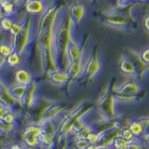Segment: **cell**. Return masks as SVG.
I'll use <instances>...</instances> for the list:
<instances>
[{
    "instance_id": "obj_1",
    "label": "cell",
    "mask_w": 149,
    "mask_h": 149,
    "mask_svg": "<svg viewBox=\"0 0 149 149\" xmlns=\"http://www.w3.org/2000/svg\"><path fill=\"white\" fill-rule=\"evenodd\" d=\"M74 23L70 14H68L63 20L61 21L56 34V46L58 50V61L63 68V71L68 69V62L66 58V51L72 37H73Z\"/></svg>"
},
{
    "instance_id": "obj_2",
    "label": "cell",
    "mask_w": 149,
    "mask_h": 149,
    "mask_svg": "<svg viewBox=\"0 0 149 149\" xmlns=\"http://www.w3.org/2000/svg\"><path fill=\"white\" fill-rule=\"evenodd\" d=\"M114 88L109 86L104 90L98 102V110L106 121H111L117 115V101L114 96Z\"/></svg>"
},
{
    "instance_id": "obj_3",
    "label": "cell",
    "mask_w": 149,
    "mask_h": 149,
    "mask_svg": "<svg viewBox=\"0 0 149 149\" xmlns=\"http://www.w3.org/2000/svg\"><path fill=\"white\" fill-rule=\"evenodd\" d=\"M32 19L29 17L26 22H22V27L18 32L13 36L12 46L14 52L20 54H23L25 51L29 47L31 42V33H32Z\"/></svg>"
},
{
    "instance_id": "obj_4",
    "label": "cell",
    "mask_w": 149,
    "mask_h": 149,
    "mask_svg": "<svg viewBox=\"0 0 149 149\" xmlns=\"http://www.w3.org/2000/svg\"><path fill=\"white\" fill-rule=\"evenodd\" d=\"M102 70V61L100 52L98 46H96L86 62L83 76L90 81L91 80L94 79L98 74H100Z\"/></svg>"
},
{
    "instance_id": "obj_5",
    "label": "cell",
    "mask_w": 149,
    "mask_h": 149,
    "mask_svg": "<svg viewBox=\"0 0 149 149\" xmlns=\"http://www.w3.org/2000/svg\"><path fill=\"white\" fill-rule=\"evenodd\" d=\"M119 68L123 74L131 77L133 79H137L140 76L135 62L127 54L122 55L119 63Z\"/></svg>"
},
{
    "instance_id": "obj_6",
    "label": "cell",
    "mask_w": 149,
    "mask_h": 149,
    "mask_svg": "<svg viewBox=\"0 0 149 149\" xmlns=\"http://www.w3.org/2000/svg\"><path fill=\"white\" fill-rule=\"evenodd\" d=\"M84 46H81L77 41L72 37L70 44L68 46L66 51V58H67L68 67L71 63L78 61L84 54Z\"/></svg>"
},
{
    "instance_id": "obj_7",
    "label": "cell",
    "mask_w": 149,
    "mask_h": 149,
    "mask_svg": "<svg viewBox=\"0 0 149 149\" xmlns=\"http://www.w3.org/2000/svg\"><path fill=\"white\" fill-rule=\"evenodd\" d=\"M104 19V22L109 26L119 28V29L127 27L131 24L130 17L118 13L107 14Z\"/></svg>"
},
{
    "instance_id": "obj_8",
    "label": "cell",
    "mask_w": 149,
    "mask_h": 149,
    "mask_svg": "<svg viewBox=\"0 0 149 149\" xmlns=\"http://www.w3.org/2000/svg\"><path fill=\"white\" fill-rule=\"evenodd\" d=\"M86 6L82 2H76L71 6L70 11V16L72 20L74 26H79L86 15Z\"/></svg>"
},
{
    "instance_id": "obj_9",
    "label": "cell",
    "mask_w": 149,
    "mask_h": 149,
    "mask_svg": "<svg viewBox=\"0 0 149 149\" xmlns=\"http://www.w3.org/2000/svg\"><path fill=\"white\" fill-rule=\"evenodd\" d=\"M114 90L135 95H139L142 92V86L135 79H129L119 84V86H115Z\"/></svg>"
},
{
    "instance_id": "obj_10",
    "label": "cell",
    "mask_w": 149,
    "mask_h": 149,
    "mask_svg": "<svg viewBox=\"0 0 149 149\" xmlns=\"http://www.w3.org/2000/svg\"><path fill=\"white\" fill-rule=\"evenodd\" d=\"M37 86L36 81H33L32 83L28 86L27 91L26 95L22 99V106H26V107H33L37 102Z\"/></svg>"
},
{
    "instance_id": "obj_11",
    "label": "cell",
    "mask_w": 149,
    "mask_h": 149,
    "mask_svg": "<svg viewBox=\"0 0 149 149\" xmlns=\"http://www.w3.org/2000/svg\"><path fill=\"white\" fill-rule=\"evenodd\" d=\"M25 8L27 13L31 15L42 14L47 10L46 1L42 0H31L25 3Z\"/></svg>"
},
{
    "instance_id": "obj_12",
    "label": "cell",
    "mask_w": 149,
    "mask_h": 149,
    "mask_svg": "<svg viewBox=\"0 0 149 149\" xmlns=\"http://www.w3.org/2000/svg\"><path fill=\"white\" fill-rule=\"evenodd\" d=\"M0 102L8 107L10 111H12V107L18 104L17 101L10 93L9 86H8L5 83L2 84L0 87Z\"/></svg>"
},
{
    "instance_id": "obj_13",
    "label": "cell",
    "mask_w": 149,
    "mask_h": 149,
    "mask_svg": "<svg viewBox=\"0 0 149 149\" xmlns=\"http://www.w3.org/2000/svg\"><path fill=\"white\" fill-rule=\"evenodd\" d=\"M16 84L23 85V86H29L34 81L32 73L24 68H19L15 72Z\"/></svg>"
},
{
    "instance_id": "obj_14",
    "label": "cell",
    "mask_w": 149,
    "mask_h": 149,
    "mask_svg": "<svg viewBox=\"0 0 149 149\" xmlns=\"http://www.w3.org/2000/svg\"><path fill=\"white\" fill-rule=\"evenodd\" d=\"M49 74L50 81L56 85L63 86L71 80L70 74L66 71H63V70L52 72L49 73Z\"/></svg>"
},
{
    "instance_id": "obj_15",
    "label": "cell",
    "mask_w": 149,
    "mask_h": 149,
    "mask_svg": "<svg viewBox=\"0 0 149 149\" xmlns=\"http://www.w3.org/2000/svg\"><path fill=\"white\" fill-rule=\"evenodd\" d=\"M28 86L18 84H15L12 85V86L9 87V90H10L12 95L14 97V98L17 101V102H18L19 104L22 105V99H23L24 96L26 95Z\"/></svg>"
},
{
    "instance_id": "obj_16",
    "label": "cell",
    "mask_w": 149,
    "mask_h": 149,
    "mask_svg": "<svg viewBox=\"0 0 149 149\" xmlns=\"http://www.w3.org/2000/svg\"><path fill=\"white\" fill-rule=\"evenodd\" d=\"M114 96L116 99L117 102H122V103H131V102H137L139 99V95H130L128 93H123V92L118 91L114 90Z\"/></svg>"
},
{
    "instance_id": "obj_17",
    "label": "cell",
    "mask_w": 149,
    "mask_h": 149,
    "mask_svg": "<svg viewBox=\"0 0 149 149\" xmlns=\"http://www.w3.org/2000/svg\"><path fill=\"white\" fill-rule=\"evenodd\" d=\"M129 129L131 131V133L133 134V135L136 137H139L141 135L144 134L145 132H147L146 130H145L144 127L142 126V123L139 122V120H136V121H132L130 122V125H128Z\"/></svg>"
},
{
    "instance_id": "obj_18",
    "label": "cell",
    "mask_w": 149,
    "mask_h": 149,
    "mask_svg": "<svg viewBox=\"0 0 149 149\" xmlns=\"http://www.w3.org/2000/svg\"><path fill=\"white\" fill-rule=\"evenodd\" d=\"M22 62V55L14 52L12 54L6 58V64L11 68H17Z\"/></svg>"
},
{
    "instance_id": "obj_19",
    "label": "cell",
    "mask_w": 149,
    "mask_h": 149,
    "mask_svg": "<svg viewBox=\"0 0 149 149\" xmlns=\"http://www.w3.org/2000/svg\"><path fill=\"white\" fill-rule=\"evenodd\" d=\"M54 136L53 134L44 130L42 135L39 137V141L41 144H42L43 146L50 147V146H52L54 145Z\"/></svg>"
},
{
    "instance_id": "obj_20",
    "label": "cell",
    "mask_w": 149,
    "mask_h": 149,
    "mask_svg": "<svg viewBox=\"0 0 149 149\" xmlns=\"http://www.w3.org/2000/svg\"><path fill=\"white\" fill-rule=\"evenodd\" d=\"M14 52V49L12 43L8 42H0V54L5 58L12 54Z\"/></svg>"
},
{
    "instance_id": "obj_21",
    "label": "cell",
    "mask_w": 149,
    "mask_h": 149,
    "mask_svg": "<svg viewBox=\"0 0 149 149\" xmlns=\"http://www.w3.org/2000/svg\"><path fill=\"white\" fill-rule=\"evenodd\" d=\"M102 132L96 133L93 130L86 136V139L88 141L90 145H98L102 139Z\"/></svg>"
},
{
    "instance_id": "obj_22",
    "label": "cell",
    "mask_w": 149,
    "mask_h": 149,
    "mask_svg": "<svg viewBox=\"0 0 149 149\" xmlns=\"http://www.w3.org/2000/svg\"><path fill=\"white\" fill-rule=\"evenodd\" d=\"M24 142L29 147H35L40 143L39 138L36 137L34 136L31 135V134L24 133L23 135Z\"/></svg>"
},
{
    "instance_id": "obj_23",
    "label": "cell",
    "mask_w": 149,
    "mask_h": 149,
    "mask_svg": "<svg viewBox=\"0 0 149 149\" xmlns=\"http://www.w3.org/2000/svg\"><path fill=\"white\" fill-rule=\"evenodd\" d=\"M14 21L10 17H4L0 21V29L9 31L11 29Z\"/></svg>"
},
{
    "instance_id": "obj_24",
    "label": "cell",
    "mask_w": 149,
    "mask_h": 149,
    "mask_svg": "<svg viewBox=\"0 0 149 149\" xmlns=\"http://www.w3.org/2000/svg\"><path fill=\"white\" fill-rule=\"evenodd\" d=\"M130 142L125 140V139H122V137H120L119 135L116 136L114 138L113 141V145L114 148L116 149H121V148H127V146H128V144Z\"/></svg>"
},
{
    "instance_id": "obj_25",
    "label": "cell",
    "mask_w": 149,
    "mask_h": 149,
    "mask_svg": "<svg viewBox=\"0 0 149 149\" xmlns=\"http://www.w3.org/2000/svg\"><path fill=\"white\" fill-rule=\"evenodd\" d=\"M119 136L120 137H122V139H125V140L128 141V142H132L134 139H136V137L133 135V134L131 133L130 129L127 127H125V128H122L119 131Z\"/></svg>"
},
{
    "instance_id": "obj_26",
    "label": "cell",
    "mask_w": 149,
    "mask_h": 149,
    "mask_svg": "<svg viewBox=\"0 0 149 149\" xmlns=\"http://www.w3.org/2000/svg\"><path fill=\"white\" fill-rule=\"evenodd\" d=\"M2 13L4 14L5 17H10L14 14L16 11V5L13 2H9L8 5L2 8Z\"/></svg>"
},
{
    "instance_id": "obj_27",
    "label": "cell",
    "mask_w": 149,
    "mask_h": 149,
    "mask_svg": "<svg viewBox=\"0 0 149 149\" xmlns=\"http://www.w3.org/2000/svg\"><path fill=\"white\" fill-rule=\"evenodd\" d=\"M2 121L6 124L14 125L16 123V122H17V116H16L14 113H13L12 111H9L3 117V119H2Z\"/></svg>"
},
{
    "instance_id": "obj_28",
    "label": "cell",
    "mask_w": 149,
    "mask_h": 149,
    "mask_svg": "<svg viewBox=\"0 0 149 149\" xmlns=\"http://www.w3.org/2000/svg\"><path fill=\"white\" fill-rule=\"evenodd\" d=\"M90 146V143L86 139L82 138H77L76 141L74 142V146L77 149H86V147Z\"/></svg>"
},
{
    "instance_id": "obj_29",
    "label": "cell",
    "mask_w": 149,
    "mask_h": 149,
    "mask_svg": "<svg viewBox=\"0 0 149 149\" xmlns=\"http://www.w3.org/2000/svg\"><path fill=\"white\" fill-rule=\"evenodd\" d=\"M14 125H9L6 124L2 120H0V133L2 134H6V133L11 132L14 129Z\"/></svg>"
},
{
    "instance_id": "obj_30",
    "label": "cell",
    "mask_w": 149,
    "mask_h": 149,
    "mask_svg": "<svg viewBox=\"0 0 149 149\" xmlns=\"http://www.w3.org/2000/svg\"><path fill=\"white\" fill-rule=\"evenodd\" d=\"M93 131V128L90 125H86L84 127L83 130L79 133V134H77V137L78 138H82V139H86V136L88 135L90 132Z\"/></svg>"
},
{
    "instance_id": "obj_31",
    "label": "cell",
    "mask_w": 149,
    "mask_h": 149,
    "mask_svg": "<svg viewBox=\"0 0 149 149\" xmlns=\"http://www.w3.org/2000/svg\"><path fill=\"white\" fill-rule=\"evenodd\" d=\"M139 58L142 60V62L146 64H148L149 63V59H148V54H149V49L148 48H146L143 49L140 53H139Z\"/></svg>"
},
{
    "instance_id": "obj_32",
    "label": "cell",
    "mask_w": 149,
    "mask_h": 149,
    "mask_svg": "<svg viewBox=\"0 0 149 149\" xmlns=\"http://www.w3.org/2000/svg\"><path fill=\"white\" fill-rule=\"evenodd\" d=\"M127 149H143V145L140 142H137L136 139L130 142L127 146Z\"/></svg>"
},
{
    "instance_id": "obj_33",
    "label": "cell",
    "mask_w": 149,
    "mask_h": 149,
    "mask_svg": "<svg viewBox=\"0 0 149 149\" xmlns=\"http://www.w3.org/2000/svg\"><path fill=\"white\" fill-rule=\"evenodd\" d=\"M9 111H10V110H9L8 107H6L5 104L0 102V120H2L3 119V117Z\"/></svg>"
},
{
    "instance_id": "obj_34",
    "label": "cell",
    "mask_w": 149,
    "mask_h": 149,
    "mask_svg": "<svg viewBox=\"0 0 149 149\" xmlns=\"http://www.w3.org/2000/svg\"><path fill=\"white\" fill-rule=\"evenodd\" d=\"M143 25H144V28L146 31H148V16H146L143 19Z\"/></svg>"
},
{
    "instance_id": "obj_35",
    "label": "cell",
    "mask_w": 149,
    "mask_h": 149,
    "mask_svg": "<svg viewBox=\"0 0 149 149\" xmlns=\"http://www.w3.org/2000/svg\"><path fill=\"white\" fill-rule=\"evenodd\" d=\"M5 64H6V58H3V57L0 54V70L3 67Z\"/></svg>"
},
{
    "instance_id": "obj_36",
    "label": "cell",
    "mask_w": 149,
    "mask_h": 149,
    "mask_svg": "<svg viewBox=\"0 0 149 149\" xmlns=\"http://www.w3.org/2000/svg\"><path fill=\"white\" fill-rule=\"evenodd\" d=\"M10 149H24L19 144H14L13 146H11V147L10 148Z\"/></svg>"
},
{
    "instance_id": "obj_37",
    "label": "cell",
    "mask_w": 149,
    "mask_h": 149,
    "mask_svg": "<svg viewBox=\"0 0 149 149\" xmlns=\"http://www.w3.org/2000/svg\"><path fill=\"white\" fill-rule=\"evenodd\" d=\"M99 148V146L98 145H90L86 147V149H98Z\"/></svg>"
},
{
    "instance_id": "obj_38",
    "label": "cell",
    "mask_w": 149,
    "mask_h": 149,
    "mask_svg": "<svg viewBox=\"0 0 149 149\" xmlns=\"http://www.w3.org/2000/svg\"><path fill=\"white\" fill-rule=\"evenodd\" d=\"M117 1H118V2H119L121 5H126V4L128 3V2H131L132 0H117Z\"/></svg>"
},
{
    "instance_id": "obj_39",
    "label": "cell",
    "mask_w": 149,
    "mask_h": 149,
    "mask_svg": "<svg viewBox=\"0 0 149 149\" xmlns=\"http://www.w3.org/2000/svg\"><path fill=\"white\" fill-rule=\"evenodd\" d=\"M3 83H4V81H2V78H1V75H0V87H1V86H2V84H3Z\"/></svg>"
},
{
    "instance_id": "obj_40",
    "label": "cell",
    "mask_w": 149,
    "mask_h": 149,
    "mask_svg": "<svg viewBox=\"0 0 149 149\" xmlns=\"http://www.w3.org/2000/svg\"><path fill=\"white\" fill-rule=\"evenodd\" d=\"M98 149H109L107 147H102V146H99V148Z\"/></svg>"
},
{
    "instance_id": "obj_41",
    "label": "cell",
    "mask_w": 149,
    "mask_h": 149,
    "mask_svg": "<svg viewBox=\"0 0 149 149\" xmlns=\"http://www.w3.org/2000/svg\"><path fill=\"white\" fill-rule=\"evenodd\" d=\"M133 1H145V0H133Z\"/></svg>"
},
{
    "instance_id": "obj_42",
    "label": "cell",
    "mask_w": 149,
    "mask_h": 149,
    "mask_svg": "<svg viewBox=\"0 0 149 149\" xmlns=\"http://www.w3.org/2000/svg\"><path fill=\"white\" fill-rule=\"evenodd\" d=\"M121 149H127V148H121Z\"/></svg>"
},
{
    "instance_id": "obj_43",
    "label": "cell",
    "mask_w": 149,
    "mask_h": 149,
    "mask_svg": "<svg viewBox=\"0 0 149 149\" xmlns=\"http://www.w3.org/2000/svg\"><path fill=\"white\" fill-rule=\"evenodd\" d=\"M116 1H117V0H116Z\"/></svg>"
}]
</instances>
